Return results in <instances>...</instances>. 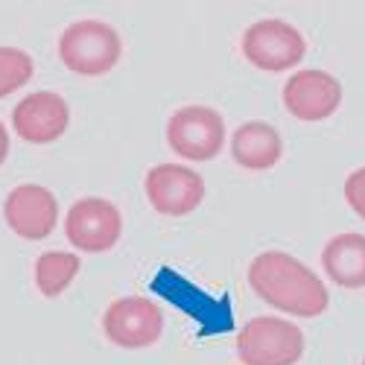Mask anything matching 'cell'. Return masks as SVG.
Masks as SVG:
<instances>
[{"instance_id": "cell-15", "label": "cell", "mask_w": 365, "mask_h": 365, "mask_svg": "<svg viewBox=\"0 0 365 365\" xmlns=\"http://www.w3.org/2000/svg\"><path fill=\"white\" fill-rule=\"evenodd\" d=\"M33 79V58L18 47H0V97L15 94Z\"/></svg>"}, {"instance_id": "cell-12", "label": "cell", "mask_w": 365, "mask_h": 365, "mask_svg": "<svg viewBox=\"0 0 365 365\" xmlns=\"http://www.w3.org/2000/svg\"><path fill=\"white\" fill-rule=\"evenodd\" d=\"M231 155L242 170L252 173H263L272 170L281 155H284V140L278 135L275 126L263 123V120H252V123H242L234 138H231Z\"/></svg>"}, {"instance_id": "cell-11", "label": "cell", "mask_w": 365, "mask_h": 365, "mask_svg": "<svg viewBox=\"0 0 365 365\" xmlns=\"http://www.w3.org/2000/svg\"><path fill=\"white\" fill-rule=\"evenodd\" d=\"M9 228L24 240H44L53 234L58 220V202L41 185H21L4 202Z\"/></svg>"}, {"instance_id": "cell-17", "label": "cell", "mask_w": 365, "mask_h": 365, "mask_svg": "<svg viewBox=\"0 0 365 365\" xmlns=\"http://www.w3.org/2000/svg\"><path fill=\"white\" fill-rule=\"evenodd\" d=\"M6 155H9V135H6V126L0 123V164L6 161Z\"/></svg>"}, {"instance_id": "cell-18", "label": "cell", "mask_w": 365, "mask_h": 365, "mask_svg": "<svg viewBox=\"0 0 365 365\" xmlns=\"http://www.w3.org/2000/svg\"><path fill=\"white\" fill-rule=\"evenodd\" d=\"M362 365H365V359H362Z\"/></svg>"}, {"instance_id": "cell-3", "label": "cell", "mask_w": 365, "mask_h": 365, "mask_svg": "<svg viewBox=\"0 0 365 365\" xmlns=\"http://www.w3.org/2000/svg\"><path fill=\"white\" fill-rule=\"evenodd\" d=\"M304 354V333L278 316H257L237 333L242 365H295Z\"/></svg>"}, {"instance_id": "cell-9", "label": "cell", "mask_w": 365, "mask_h": 365, "mask_svg": "<svg viewBox=\"0 0 365 365\" xmlns=\"http://www.w3.org/2000/svg\"><path fill=\"white\" fill-rule=\"evenodd\" d=\"M342 103V85L324 71H298L284 85V106L304 123L327 120Z\"/></svg>"}, {"instance_id": "cell-10", "label": "cell", "mask_w": 365, "mask_h": 365, "mask_svg": "<svg viewBox=\"0 0 365 365\" xmlns=\"http://www.w3.org/2000/svg\"><path fill=\"white\" fill-rule=\"evenodd\" d=\"M68 123L71 108L56 91H36V94L24 97L12 111V126L18 138L36 146L58 140L68 132Z\"/></svg>"}, {"instance_id": "cell-14", "label": "cell", "mask_w": 365, "mask_h": 365, "mask_svg": "<svg viewBox=\"0 0 365 365\" xmlns=\"http://www.w3.org/2000/svg\"><path fill=\"white\" fill-rule=\"evenodd\" d=\"M79 257L68 255V252H44L36 260V287L44 298H56L62 295L71 281L79 275Z\"/></svg>"}, {"instance_id": "cell-4", "label": "cell", "mask_w": 365, "mask_h": 365, "mask_svg": "<svg viewBox=\"0 0 365 365\" xmlns=\"http://www.w3.org/2000/svg\"><path fill=\"white\" fill-rule=\"evenodd\" d=\"M304 53H307L304 36L281 18H263L242 33V56L266 73L295 68Z\"/></svg>"}, {"instance_id": "cell-1", "label": "cell", "mask_w": 365, "mask_h": 365, "mask_svg": "<svg viewBox=\"0 0 365 365\" xmlns=\"http://www.w3.org/2000/svg\"><path fill=\"white\" fill-rule=\"evenodd\" d=\"M249 284L257 298L281 313L316 319L327 310L330 295L310 266L287 252H263L249 266Z\"/></svg>"}, {"instance_id": "cell-2", "label": "cell", "mask_w": 365, "mask_h": 365, "mask_svg": "<svg viewBox=\"0 0 365 365\" xmlns=\"http://www.w3.org/2000/svg\"><path fill=\"white\" fill-rule=\"evenodd\" d=\"M120 53H123V44H120L114 26L94 18L71 24L58 38V58L68 71L79 76L108 73L120 62Z\"/></svg>"}, {"instance_id": "cell-7", "label": "cell", "mask_w": 365, "mask_h": 365, "mask_svg": "<svg viewBox=\"0 0 365 365\" xmlns=\"http://www.w3.org/2000/svg\"><path fill=\"white\" fill-rule=\"evenodd\" d=\"M120 231H123V217L108 199L97 196H85L79 199L65 220V234L68 242L76 246L79 252L100 255L117 246Z\"/></svg>"}, {"instance_id": "cell-16", "label": "cell", "mask_w": 365, "mask_h": 365, "mask_svg": "<svg viewBox=\"0 0 365 365\" xmlns=\"http://www.w3.org/2000/svg\"><path fill=\"white\" fill-rule=\"evenodd\" d=\"M345 199L354 207V214L359 220H365V167H359V170H354L348 175V181H345Z\"/></svg>"}, {"instance_id": "cell-5", "label": "cell", "mask_w": 365, "mask_h": 365, "mask_svg": "<svg viewBox=\"0 0 365 365\" xmlns=\"http://www.w3.org/2000/svg\"><path fill=\"white\" fill-rule=\"evenodd\" d=\"M167 143L187 161H210L225 143V123L220 111L207 106H185L167 123Z\"/></svg>"}, {"instance_id": "cell-6", "label": "cell", "mask_w": 365, "mask_h": 365, "mask_svg": "<svg viewBox=\"0 0 365 365\" xmlns=\"http://www.w3.org/2000/svg\"><path fill=\"white\" fill-rule=\"evenodd\" d=\"M106 336L120 348H149L164 333V313L152 298H117L103 316Z\"/></svg>"}, {"instance_id": "cell-8", "label": "cell", "mask_w": 365, "mask_h": 365, "mask_svg": "<svg viewBox=\"0 0 365 365\" xmlns=\"http://www.w3.org/2000/svg\"><path fill=\"white\" fill-rule=\"evenodd\" d=\"M146 199L164 217H185L205 199V181L185 164H158L146 173Z\"/></svg>"}, {"instance_id": "cell-13", "label": "cell", "mask_w": 365, "mask_h": 365, "mask_svg": "<svg viewBox=\"0 0 365 365\" xmlns=\"http://www.w3.org/2000/svg\"><path fill=\"white\" fill-rule=\"evenodd\" d=\"M322 266L333 284L345 289L365 287V234H336L324 252Z\"/></svg>"}]
</instances>
